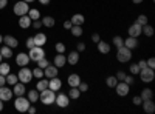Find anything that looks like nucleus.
<instances>
[{"label": "nucleus", "mask_w": 155, "mask_h": 114, "mask_svg": "<svg viewBox=\"0 0 155 114\" xmlns=\"http://www.w3.org/2000/svg\"><path fill=\"white\" fill-rule=\"evenodd\" d=\"M0 99H2L3 102H8V100H11V99H12V90H9L6 85L0 86Z\"/></svg>", "instance_id": "nucleus-12"}, {"label": "nucleus", "mask_w": 155, "mask_h": 114, "mask_svg": "<svg viewBox=\"0 0 155 114\" xmlns=\"http://www.w3.org/2000/svg\"><path fill=\"white\" fill-rule=\"evenodd\" d=\"M0 111H3V100L0 99Z\"/></svg>", "instance_id": "nucleus-60"}, {"label": "nucleus", "mask_w": 155, "mask_h": 114, "mask_svg": "<svg viewBox=\"0 0 155 114\" xmlns=\"http://www.w3.org/2000/svg\"><path fill=\"white\" fill-rule=\"evenodd\" d=\"M64 28L70 29V28H71V22H70V20H65V22H64Z\"/></svg>", "instance_id": "nucleus-56"}, {"label": "nucleus", "mask_w": 155, "mask_h": 114, "mask_svg": "<svg viewBox=\"0 0 155 114\" xmlns=\"http://www.w3.org/2000/svg\"><path fill=\"white\" fill-rule=\"evenodd\" d=\"M115 91L120 97H126L129 94V91H130V85H127L126 82H118L115 85Z\"/></svg>", "instance_id": "nucleus-9"}, {"label": "nucleus", "mask_w": 155, "mask_h": 114, "mask_svg": "<svg viewBox=\"0 0 155 114\" xmlns=\"http://www.w3.org/2000/svg\"><path fill=\"white\" fill-rule=\"evenodd\" d=\"M115 77L118 79V82H123V80H124V77H126V72H124V71H118V72L115 74Z\"/></svg>", "instance_id": "nucleus-46"}, {"label": "nucleus", "mask_w": 155, "mask_h": 114, "mask_svg": "<svg viewBox=\"0 0 155 114\" xmlns=\"http://www.w3.org/2000/svg\"><path fill=\"white\" fill-rule=\"evenodd\" d=\"M99 40H101V35H99L98 32H95V34H92V42H93V43H98Z\"/></svg>", "instance_id": "nucleus-51"}, {"label": "nucleus", "mask_w": 155, "mask_h": 114, "mask_svg": "<svg viewBox=\"0 0 155 114\" xmlns=\"http://www.w3.org/2000/svg\"><path fill=\"white\" fill-rule=\"evenodd\" d=\"M141 34H144L146 37H152L153 35V26L149 23L143 25V26H141Z\"/></svg>", "instance_id": "nucleus-27"}, {"label": "nucleus", "mask_w": 155, "mask_h": 114, "mask_svg": "<svg viewBox=\"0 0 155 114\" xmlns=\"http://www.w3.org/2000/svg\"><path fill=\"white\" fill-rule=\"evenodd\" d=\"M48 88H50V90H53V91H59L62 88V82H61V79H58V75H56V77H51L48 80Z\"/></svg>", "instance_id": "nucleus-16"}, {"label": "nucleus", "mask_w": 155, "mask_h": 114, "mask_svg": "<svg viewBox=\"0 0 155 114\" xmlns=\"http://www.w3.org/2000/svg\"><path fill=\"white\" fill-rule=\"evenodd\" d=\"M70 31H71V35L73 37H81L84 34V29H82V26H79V25H71Z\"/></svg>", "instance_id": "nucleus-28"}, {"label": "nucleus", "mask_w": 155, "mask_h": 114, "mask_svg": "<svg viewBox=\"0 0 155 114\" xmlns=\"http://www.w3.org/2000/svg\"><path fill=\"white\" fill-rule=\"evenodd\" d=\"M31 25H33L36 29H41V28H42V22H41V19H39V20H33Z\"/></svg>", "instance_id": "nucleus-47"}, {"label": "nucleus", "mask_w": 155, "mask_h": 114, "mask_svg": "<svg viewBox=\"0 0 155 114\" xmlns=\"http://www.w3.org/2000/svg\"><path fill=\"white\" fill-rule=\"evenodd\" d=\"M37 109H36V106H33V105H30L28 106V109H27V112H30V114H34Z\"/></svg>", "instance_id": "nucleus-55"}, {"label": "nucleus", "mask_w": 155, "mask_h": 114, "mask_svg": "<svg viewBox=\"0 0 155 114\" xmlns=\"http://www.w3.org/2000/svg\"><path fill=\"white\" fill-rule=\"evenodd\" d=\"M138 75H140L141 82H144V83H150V82L155 79V72H153V69L149 68V66H146V68H143V69H140Z\"/></svg>", "instance_id": "nucleus-5"}, {"label": "nucleus", "mask_w": 155, "mask_h": 114, "mask_svg": "<svg viewBox=\"0 0 155 114\" xmlns=\"http://www.w3.org/2000/svg\"><path fill=\"white\" fill-rule=\"evenodd\" d=\"M137 23L141 25V26H143V25H146V23H147V17H146V14H140V16L137 17Z\"/></svg>", "instance_id": "nucleus-42"}, {"label": "nucleus", "mask_w": 155, "mask_h": 114, "mask_svg": "<svg viewBox=\"0 0 155 114\" xmlns=\"http://www.w3.org/2000/svg\"><path fill=\"white\" fill-rule=\"evenodd\" d=\"M28 56H30V60L37 62V60L47 57V53L44 51V46H33V48H30Z\"/></svg>", "instance_id": "nucleus-4"}, {"label": "nucleus", "mask_w": 155, "mask_h": 114, "mask_svg": "<svg viewBox=\"0 0 155 114\" xmlns=\"http://www.w3.org/2000/svg\"><path fill=\"white\" fill-rule=\"evenodd\" d=\"M50 2H51V0H39V3H41V5H44V6L50 5Z\"/></svg>", "instance_id": "nucleus-58"}, {"label": "nucleus", "mask_w": 155, "mask_h": 114, "mask_svg": "<svg viewBox=\"0 0 155 114\" xmlns=\"http://www.w3.org/2000/svg\"><path fill=\"white\" fill-rule=\"evenodd\" d=\"M123 82H126L127 85H132V83H134V75H132V74H130V75H127V74H126V77H124Z\"/></svg>", "instance_id": "nucleus-49"}, {"label": "nucleus", "mask_w": 155, "mask_h": 114, "mask_svg": "<svg viewBox=\"0 0 155 114\" xmlns=\"http://www.w3.org/2000/svg\"><path fill=\"white\" fill-rule=\"evenodd\" d=\"M58 74H59V68L54 65H48L47 68H44V77H47V79L56 77Z\"/></svg>", "instance_id": "nucleus-11"}, {"label": "nucleus", "mask_w": 155, "mask_h": 114, "mask_svg": "<svg viewBox=\"0 0 155 114\" xmlns=\"http://www.w3.org/2000/svg\"><path fill=\"white\" fill-rule=\"evenodd\" d=\"M12 11H14V14L16 16H25V14H28V11H30V5L27 2H23V0H20V2H17L14 5V8H12Z\"/></svg>", "instance_id": "nucleus-7"}, {"label": "nucleus", "mask_w": 155, "mask_h": 114, "mask_svg": "<svg viewBox=\"0 0 155 114\" xmlns=\"http://www.w3.org/2000/svg\"><path fill=\"white\" fill-rule=\"evenodd\" d=\"M54 103H56L59 108H67V106L70 105V97H68V94H64V93L56 94Z\"/></svg>", "instance_id": "nucleus-8"}, {"label": "nucleus", "mask_w": 155, "mask_h": 114, "mask_svg": "<svg viewBox=\"0 0 155 114\" xmlns=\"http://www.w3.org/2000/svg\"><path fill=\"white\" fill-rule=\"evenodd\" d=\"M67 83L70 85V88H71V86H78V85L81 83V77H79V74L71 72V74L68 75V79H67Z\"/></svg>", "instance_id": "nucleus-19"}, {"label": "nucleus", "mask_w": 155, "mask_h": 114, "mask_svg": "<svg viewBox=\"0 0 155 114\" xmlns=\"http://www.w3.org/2000/svg\"><path fill=\"white\" fill-rule=\"evenodd\" d=\"M3 43L9 48H17L19 46V42L14 35H3Z\"/></svg>", "instance_id": "nucleus-18"}, {"label": "nucleus", "mask_w": 155, "mask_h": 114, "mask_svg": "<svg viewBox=\"0 0 155 114\" xmlns=\"http://www.w3.org/2000/svg\"><path fill=\"white\" fill-rule=\"evenodd\" d=\"M70 22H71V25H79V26H82V25L85 23V17L82 14H79V12H76V14L71 16Z\"/></svg>", "instance_id": "nucleus-21"}, {"label": "nucleus", "mask_w": 155, "mask_h": 114, "mask_svg": "<svg viewBox=\"0 0 155 114\" xmlns=\"http://www.w3.org/2000/svg\"><path fill=\"white\" fill-rule=\"evenodd\" d=\"M140 97H141V100H147V99H152L153 97V93H152L150 88H144V90L141 91Z\"/></svg>", "instance_id": "nucleus-32"}, {"label": "nucleus", "mask_w": 155, "mask_h": 114, "mask_svg": "<svg viewBox=\"0 0 155 114\" xmlns=\"http://www.w3.org/2000/svg\"><path fill=\"white\" fill-rule=\"evenodd\" d=\"M79 54L81 53H78V51H71L68 56H67V63H70V65H76L78 62H79Z\"/></svg>", "instance_id": "nucleus-26"}, {"label": "nucleus", "mask_w": 155, "mask_h": 114, "mask_svg": "<svg viewBox=\"0 0 155 114\" xmlns=\"http://www.w3.org/2000/svg\"><path fill=\"white\" fill-rule=\"evenodd\" d=\"M0 43H3V35L0 34Z\"/></svg>", "instance_id": "nucleus-61"}, {"label": "nucleus", "mask_w": 155, "mask_h": 114, "mask_svg": "<svg viewBox=\"0 0 155 114\" xmlns=\"http://www.w3.org/2000/svg\"><path fill=\"white\" fill-rule=\"evenodd\" d=\"M33 39H34V45L36 46H44L47 43V35L44 32H37Z\"/></svg>", "instance_id": "nucleus-20"}, {"label": "nucleus", "mask_w": 155, "mask_h": 114, "mask_svg": "<svg viewBox=\"0 0 155 114\" xmlns=\"http://www.w3.org/2000/svg\"><path fill=\"white\" fill-rule=\"evenodd\" d=\"M76 51H78V53L85 51V43H84V42H78V45H76Z\"/></svg>", "instance_id": "nucleus-45"}, {"label": "nucleus", "mask_w": 155, "mask_h": 114, "mask_svg": "<svg viewBox=\"0 0 155 114\" xmlns=\"http://www.w3.org/2000/svg\"><path fill=\"white\" fill-rule=\"evenodd\" d=\"M138 66H140V69H143V68H146V66H147V63H146V60H140V62H138Z\"/></svg>", "instance_id": "nucleus-53"}, {"label": "nucleus", "mask_w": 155, "mask_h": 114, "mask_svg": "<svg viewBox=\"0 0 155 114\" xmlns=\"http://www.w3.org/2000/svg\"><path fill=\"white\" fill-rule=\"evenodd\" d=\"M78 90H79L81 93H87V91H88V85H87L85 82H82V80H81V83L78 85Z\"/></svg>", "instance_id": "nucleus-44"}, {"label": "nucleus", "mask_w": 155, "mask_h": 114, "mask_svg": "<svg viewBox=\"0 0 155 114\" xmlns=\"http://www.w3.org/2000/svg\"><path fill=\"white\" fill-rule=\"evenodd\" d=\"M5 77H6V83H8V85H11V86H14V85L19 82L17 74H11V72H8V74L5 75Z\"/></svg>", "instance_id": "nucleus-31"}, {"label": "nucleus", "mask_w": 155, "mask_h": 114, "mask_svg": "<svg viewBox=\"0 0 155 114\" xmlns=\"http://www.w3.org/2000/svg\"><path fill=\"white\" fill-rule=\"evenodd\" d=\"M28 100H30V102L31 103H36L37 102V100H39V91L36 90H31V91H28Z\"/></svg>", "instance_id": "nucleus-34"}, {"label": "nucleus", "mask_w": 155, "mask_h": 114, "mask_svg": "<svg viewBox=\"0 0 155 114\" xmlns=\"http://www.w3.org/2000/svg\"><path fill=\"white\" fill-rule=\"evenodd\" d=\"M54 99H56V91L50 90V88H47V90L41 91L39 93V100L44 103V105H53L54 103Z\"/></svg>", "instance_id": "nucleus-1"}, {"label": "nucleus", "mask_w": 155, "mask_h": 114, "mask_svg": "<svg viewBox=\"0 0 155 114\" xmlns=\"http://www.w3.org/2000/svg\"><path fill=\"white\" fill-rule=\"evenodd\" d=\"M65 63H67V56L65 54H56L54 56V59H53V65L54 66H58V68H64V66H65Z\"/></svg>", "instance_id": "nucleus-13"}, {"label": "nucleus", "mask_w": 155, "mask_h": 114, "mask_svg": "<svg viewBox=\"0 0 155 114\" xmlns=\"http://www.w3.org/2000/svg\"><path fill=\"white\" fill-rule=\"evenodd\" d=\"M28 17L31 19V20H39L41 19V12H39V9H31L30 8V11H28Z\"/></svg>", "instance_id": "nucleus-35"}, {"label": "nucleus", "mask_w": 155, "mask_h": 114, "mask_svg": "<svg viewBox=\"0 0 155 114\" xmlns=\"http://www.w3.org/2000/svg\"><path fill=\"white\" fill-rule=\"evenodd\" d=\"M8 5V0H0V9H3Z\"/></svg>", "instance_id": "nucleus-57"}, {"label": "nucleus", "mask_w": 155, "mask_h": 114, "mask_svg": "<svg viewBox=\"0 0 155 114\" xmlns=\"http://www.w3.org/2000/svg\"><path fill=\"white\" fill-rule=\"evenodd\" d=\"M54 49H56V53H59V54H62V53H65V45H64L62 42H58L56 45H54Z\"/></svg>", "instance_id": "nucleus-40"}, {"label": "nucleus", "mask_w": 155, "mask_h": 114, "mask_svg": "<svg viewBox=\"0 0 155 114\" xmlns=\"http://www.w3.org/2000/svg\"><path fill=\"white\" fill-rule=\"evenodd\" d=\"M33 46H36V45H34V39H33V37H28V39H27V48L30 49V48H33Z\"/></svg>", "instance_id": "nucleus-50"}, {"label": "nucleus", "mask_w": 155, "mask_h": 114, "mask_svg": "<svg viewBox=\"0 0 155 114\" xmlns=\"http://www.w3.org/2000/svg\"><path fill=\"white\" fill-rule=\"evenodd\" d=\"M3 85H6V77L0 74V86H3Z\"/></svg>", "instance_id": "nucleus-54"}, {"label": "nucleus", "mask_w": 155, "mask_h": 114, "mask_svg": "<svg viewBox=\"0 0 155 114\" xmlns=\"http://www.w3.org/2000/svg\"><path fill=\"white\" fill-rule=\"evenodd\" d=\"M25 93H27V88H25V83L22 82H17L14 88H12V94H16V96H23Z\"/></svg>", "instance_id": "nucleus-22"}, {"label": "nucleus", "mask_w": 155, "mask_h": 114, "mask_svg": "<svg viewBox=\"0 0 155 114\" xmlns=\"http://www.w3.org/2000/svg\"><path fill=\"white\" fill-rule=\"evenodd\" d=\"M112 43H113V46L120 48V46H123V45H124V39H123L121 35H115L113 39H112Z\"/></svg>", "instance_id": "nucleus-36"}, {"label": "nucleus", "mask_w": 155, "mask_h": 114, "mask_svg": "<svg viewBox=\"0 0 155 114\" xmlns=\"http://www.w3.org/2000/svg\"><path fill=\"white\" fill-rule=\"evenodd\" d=\"M42 20V26H47V28H53L54 25H56V20L54 17H51V16H45V17H41Z\"/></svg>", "instance_id": "nucleus-25"}, {"label": "nucleus", "mask_w": 155, "mask_h": 114, "mask_svg": "<svg viewBox=\"0 0 155 114\" xmlns=\"http://www.w3.org/2000/svg\"><path fill=\"white\" fill-rule=\"evenodd\" d=\"M2 60H3V56H2V54H0V63H2Z\"/></svg>", "instance_id": "nucleus-63"}, {"label": "nucleus", "mask_w": 155, "mask_h": 114, "mask_svg": "<svg viewBox=\"0 0 155 114\" xmlns=\"http://www.w3.org/2000/svg\"><path fill=\"white\" fill-rule=\"evenodd\" d=\"M141 106H143L144 112H147V114H153L155 112V103H153L152 99L143 100V102H141Z\"/></svg>", "instance_id": "nucleus-14"}, {"label": "nucleus", "mask_w": 155, "mask_h": 114, "mask_svg": "<svg viewBox=\"0 0 155 114\" xmlns=\"http://www.w3.org/2000/svg\"><path fill=\"white\" fill-rule=\"evenodd\" d=\"M141 102H143V100H141V97H140V96H135V97L132 99V103H134L135 106H140V105H141Z\"/></svg>", "instance_id": "nucleus-48"}, {"label": "nucleus", "mask_w": 155, "mask_h": 114, "mask_svg": "<svg viewBox=\"0 0 155 114\" xmlns=\"http://www.w3.org/2000/svg\"><path fill=\"white\" fill-rule=\"evenodd\" d=\"M23 2H27V3H31V2H34V0H23Z\"/></svg>", "instance_id": "nucleus-62"}, {"label": "nucleus", "mask_w": 155, "mask_h": 114, "mask_svg": "<svg viewBox=\"0 0 155 114\" xmlns=\"http://www.w3.org/2000/svg\"><path fill=\"white\" fill-rule=\"evenodd\" d=\"M11 71V66L8 65V63H0V74H2V75H6L8 72Z\"/></svg>", "instance_id": "nucleus-38"}, {"label": "nucleus", "mask_w": 155, "mask_h": 114, "mask_svg": "<svg viewBox=\"0 0 155 114\" xmlns=\"http://www.w3.org/2000/svg\"><path fill=\"white\" fill-rule=\"evenodd\" d=\"M129 71H130V74H132V75H137V74L140 72V66H138V63H134V65L129 66Z\"/></svg>", "instance_id": "nucleus-43"}, {"label": "nucleus", "mask_w": 155, "mask_h": 114, "mask_svg": "<svg viewBox=\"0 0 155 114\" xmlns=\"http://www.w3.org/2000/svg\"><path fill=\"white\" fill-rule=\"evenodd\" d=\"M132 2H134V5H140V3H143L144 0H132Z\"/></svg>", "instance_id": "nucleus-59"}, {"label": "nucleus", "mask_w": 155, "mask_h": 114, "mask_svg": "<svg viewBox=\"0 0 155 114\" xmlns=\"http://www.w3.org/2000/svg\"><path fill=\"white\" fill-rule=\"evenodd\" d=\"M81 94H82V93L78 90V86H71V88H70V91H68V97L73 99V100H78V99L81 97Z\"/></svg>", "instance_id": "nucleus-30"}, {"label": "nucleus", "mask_w": 155, "mask_h": 114, "mask_svg": "<svg viewBox=\"0 0 155 114\" xmlns=\"http://www.w3.org/2000/svg\"><path fill=\"white\" fill-rule=\"evenodd\" d=\"M124 46L129 48V49H135L138 46V39H137V37H130V35H129L127 39H124Z\"/></svg>", "instance_id": "nucleus-23"}, {"label": "nucleus", "mask_w": 155, "mask_h": 114, "mask_svg": "<svg viewBox=\"0 0 155 114\" xmlns=\"http://www.w3.org/2000/svg\"><path fill=\"white\" fill-rule=\"evenodd\" d=\"M31 105V102L28 100V97H23V96H17V99L14 100V108L19 112H27L28 106Z\"/></svg>", "instance_id": "nucleus-3"}, {"label": "nucleus", "mask_w": 155, "mask_h": 114, "mask_svg": "<svg viewBox=\"0 0 155 114\" xmlns=\"http://www.w3.org/2000/svg\"><path fill=\"white\" fill-rule=\"evenodd\" d=\"M96 45H98V51H99L101 54H109V53H110V43H109V42L99 40Z\"/></svg>", "instance_id": "nucleus-24"}, {"label": "nucleus", "mask_w": 155, "mask_h": 114, "mask_svg": "<svg viewBox=\"0 0 155 114\" xmlns=\"http://www.w3.org/2000/svg\"><path fill=\"white\" fill-rule=\"evenodd\" d=\"M36 63H37V66H39V68H42V69L47 68V66L50 65V62L47 60V57H44V59H41V60H37Z\"/></svg>", "instance_id": "nucleus-41"}, {"label": "nucleus", "mask_w": 155, "mask_h": 114, "mask_svg": "<svg viewBox=\"0 0 155 114\" xmlns=\"http://www.w3.org/2000/svg\"><path fill=\"white\" fill-rule=\"evenodd\" d=\"M127 32H129V35L130 37H138L141 35V25H138L137 22L134 23V25H130V26H129V29H127Z\"/></svg>", "instance_id": "nucleus-15"}, {"label": "nucleus", "mask_w": 155, "mask_h": 114, "mask_svg": "<svg viewBox=\"0 0 155 114\" xmlns=\"http://www.w3.org/2000/svg\"><path fill=\"white\" fill-rule=\"evenodd\" d=\"M31 19L28 17V14H25V16H20L19 17V26L22 28V29H28L30 26H31Z\"/></svg>", "instance_id": "nucleus-17"}, {"label": "nucleus", "mask_w": 155, "mask_h": 114, "mask_svg": "<svg viewBox=\"0 0 155 114\" xmlns=\"http://www.w3.org/2000/svg\"><path fill=\"white\" fill-rule=\"evenodd\" d=\"M146 63H147V66H149V68H152V69L155 68V59H153V57L147 59V62H146Z\"/></svg>", "instance_id": "nucleus-52"}, {"label": "nucleus", "mask_w": 155, "mask_h": 114, "mask_svg": "<svg viewBox=\"0 0 155 114\" xmlns=\"http://www.w3.org/2000/svg\"><path fill=\"white\" fill-rule=\"evenodd\" d=\"M33 71V77H36V79H42L44 77V69L42 68H34V69H31Z\"/></svg>", "instance_id": "nucleus-39"}, {"label": "nucleus", "mask_w": 155, "mask_h": 114, "mask_svg": "<svg viewBox=\"0 0 155 114\" xmlns=\"http://www.w3.org/2000/svg\"><path fill=\"white\" fill-rule=\"evenodd\" d=\"M47 88H48V80H47V79H41V80L37 82V85H36V90H37L39 93L44 91V90H47Z\"/></svg>", "instance_id": "nucleus-33"}, {"label": "nucleus", "mask_w": 155, "mask_h": 114, "mask_svg": "<svg viewBox=\"0 0 155 114\" xmlns=\"http://www.w3.org/2000/svg\"><path fill=\"white\" fill-rule=\"evenodd\" d=\"M17 77H19V82H22V83H30L31 80H33V71L30 69V68H27V66H23V68H20V71L17 72Z\"/></svg>", "instance_id": "nucleus-6"}, {"label": "nucleus", "mask_w": 155, "mask_h": 114, "mask_svg": "<svg viewBox=\"0 0 155 114\" xmlns=\"http://www.w3.org/2000/svg\"><path fill=\"white\" fill-rule=\"evenodd\" d=\"M116 83H118V79H116L115 75H109V77L106 79V85H107L109 88H115Z\"/></svg>", "instance_id": "nucleus-37"}, {"label": "nucleus", "mask_w": 155, "mask_h": 114, "mask_svg": "<svg viewBox=\"0 0 155 114\" xmlns=\"http://www.w3.org/2000/svg\"><path fill=\"white\" fill-rule=\"evenodd\" d=\"M30 63V56L28 53H19L16 56V65L17 66H27Z\"/></svg>", "instance_id": "nucleus-10"}, {"label": "nucleus", "mask_w": 155, "mask_h": 114, "mask_svg": "<svg viewBox=\"0 0 155 114\" xmlns=\"http://www.w3.org/2000/svg\"><path fill=\"white\" fill-rule=\"evenodd\" d=\"M130 59H132V49L126 48L124 45L120 46V48H116V60L118 62L127 63V62H130Z\"/></svg>", "instance_id": "nucleus-2"}, {"label": "nucleus", "mask_w": 155, "mask_h": 114, "mask_svg": "<svg viewBox=\"0 0 155 114\" xmlns=\"http://www.w3.org/2000/svg\"><path fill=\"white\" fill-rule=\"evenodd\" d=\"M0 54L3 56V59H11V57H12V48L3 45L2 48H0Z\"/></svg>", "instance_id": "nucleus-29"}]
</instances>
